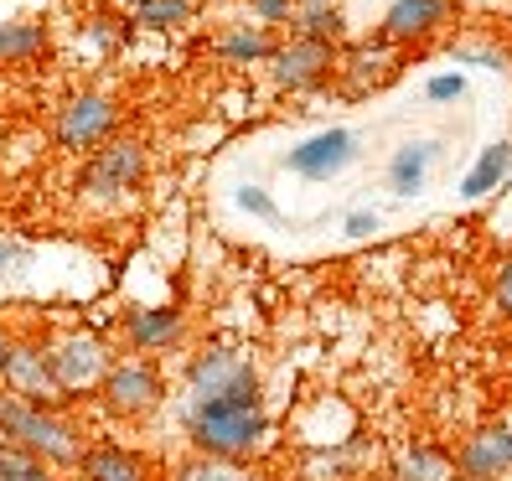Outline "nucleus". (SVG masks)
<instances>
[{
	"instance_id": "nucleus-26",
	"label": "nucleus",
	"mask_w": 512,
	"mask_h": 481,
	"mask_svg": "<svg viewBox=\"0 0 512 481\" xmlns=\"http://www.w3.org/2000/svg\"><path fill=\"white\" fill-rule=\"evenodd\" d=\"M26 259H32V249H26L16 233H0V280L21 275V269H26Z\"/></svg>"
},
{
	"instance_id": "nucleus-7",
	"label": "nucleus",
	"mask_w": 512,
	"mask_h": 481,
	"mask_svg": "<svg viewBox=\"0 0 512 481\" xmlns=\"http://www.w3.org/2000/svg\"><path fill=\"white\" fill-rule=\"evenodd\" d=\"M145 145L140 140H109V145H99L94 156H88V166H83V192L88 197H125V192H135L140 182H145Z\"/></svg>"
},
{
	"instance_id": "nucleus-13",
	"label": "nucleus",
	"mask_w": 512,
	"mask_h": 481,
	"mask_svg": "<svg viewBox=\"0 0 512 481\" xmlns=\"http://www.w3.org/2000/svg\"><path fill=\"white\" fill-rule=\"evenodd\" d=\"M440 26H450V0H394L383 11V42L409 47V42L435 37Z\"/></svg>"
},
{
	"instance_id": "nucleus-25",
	"label": "nucleus",
	"mask_w": 512,
	"mask_h": 481,
	"mask_svg": "<svg viewBox=\"0 0 512 481\" xmlns=\"http://www.w3.org/2000/svg\"><path fill=\"white\" fill-rule=\"evenodd\" d=\"M347 461H352V450H347V445H337V450H316V456L306 461V476H311V481H342Z\"/></svg>"
},
{
	"instance_id": "nucleus-21",
	"label": "nucleus",
	"mask_w": 512,
	"mask_h": 481,
	"mask_svg": "<svg viewBox=\"0 0 512 481\" xmlns=\"http://www.w3.org/2000/svg\"><path fill=\"white\" fill-rule=\"evenodd\" d=\"M171 481H269L249 461H213V456H187L171 471Z\"/></svg>"
},
{
	"instance_id": "nucleus-30",
	"label": "nucleus",
	"mask_w": 512,
	"mask_h": 481,
	"mask_svg": "<svg viewBox=\"0 0 512 481\" xmlns=\"http://www.w3.org/2000/svg\"><path fill=\"white\" fill-rule=\"evenodd\" d=\"M492 295H497V311L512 321V259L497 264V275H492Z\"/></svg>"
},
{
	"instance_id": "nucleus-24",
	"label": "nucleus",
	"mask_w": 512,
	"mask_h": 481,
	"mask_svg": "<svg viewBox=\"0 0 512 481\" xmlns=\"http://www.w3.org/2000/svg\"><path fill=\"white\" fill-rule=\"evenodd\" d=\"M0 481H63L47 461H37V456H26L21 445H11V440H0Z\"/></svg>"
},
{
	"instance_id": "nucleus-4",
	"label": "nucleus",
	"mask_w": 512,
	"mask_h": 481,
	"mask_svg": "<svg viewBox=\"0 0 512 481\" xmlns=\"http://www.w3.org/2000/svg\"><path fill=\"white\" fill-rule=\"evenodd\" d=\"M99 404L109 419L135 425V419H150L166 404V378L150 357H119V363H109V373L99 383Z\"/></svg>"
},
{
	"instance_id": "nucleus-2",
	"label": "nucleus",
	"mask_w": 512,
	"mask_h": 481,
	"mask_svg": "<svg viewBox=\"0 0 512 481\" xmlns=\"http://www.w3.org/2000/svg\"><path fill=\"white\" fill-rule=\"evenodd\" d=\"M0 440L21 445L26 456L47 461L52 471H78L88 435L78 419H68L57 404H32V399H16L0 388Z\"/></svg>"
},
{
	"instance_id": "nucleus-14",
	"label": "nucleus",
	"mask_w": 512,
	"mask_h": 481,
	"mask_svg": "<svg viewBox=\"0 0 512 481\" xmlns=\"http://www.w3.org/2000/svg\"><path fill=\"white\" fill-rule=\"evenodd\" d=\"M83 481H150V466L135 456L130 445H114V440H88L83 461H78Z\"/></svg>"
},
{
	"instance_id": "nucleus-19",
	"label": "nucleus",
	"mask_w": 512,
	"mask_h": 481,
	"mask_svg": "<svg viewBox=\"0 0 512 481\" xmlns=\"http://www.w3.org/2000/svg\"><path fill=\"white\" fill-rule=\"evenodd\" d=\"M290 26H295V37H311V42H331V47H337V37L347 32V16H342L337 0H295Z\"/></svg>"
},
{
	"instance_id": "nucleus-15",
	"label": "nucleus",
	"mask_w": 512,
	"mask_h": 481,
	"mask_svg": "<svg viewBox=\"0 0 512 481\" xmlns=\"http://www.w3.org/2000/svg\"><path fill=\"white\" fill-rule=\"evenodd\" d=\"M435 161H440V140H404L394 156H388V187H394L399 197L425 192Z\"/></svg>"
},
{
	"instance_id": "nucleus-5",
	"label": "nucleus",
	"mask_w": 512,
	"mask_h": 481,
	"mask_svg": "<svg viewBox=\"0 0 512 481\" xmlns=\"http://www.w3.org/2000/svg\"><path fill=\"white\" fill-rule=\"evenodd\" d=\"M47 363H52L57 394L78 399V394H99V383H104L114 357L94 332H63L57 342H47Z\"/></svg>"
},
{
	"instance_id": "nucleus-18",
	"label": "nucleus",
	"mask_w": 512,
	"mask_h": 481,
	"mask_svg": "<svg viewBox=\"0 0 512 481\" xmlns=\"http://www.w3.org/2000/svg\"><path fill=\"white\" fill-rule=\"evenodd\" d=\"M512 176V145L507 140H492V145H481V156L471 161V171L461 176V197H487V192H497L502 182Z\"/></svg>"
},
{
	"instance_id": "nucleus-23",
	"label": "nucleus",
	"mask_w": 512,
	"mask_h": 481,
	"mask_svg": "<svg viewBox=\"0 0 512 481\" xmlns=\"http://www.w3.org/2000/svg\"><path fill=\"white\" fill-rule=\"evenodd\" d=\"M394 57H388V42H368V47H352L347 57V73H352V94H368V83H383Z\"/></svg>"
},
{
	"instance_id": "nucleus-9",
	"label": "nucleus",
	"mask_w": 512,
	"mask_h": 481,
	"mask_svg": "<svg viewBox=\"0 0 512 481\" xmlns=\"http://www.w3.org/2000/svg\"><path fill=\"white\" fill-rule=\"evenodd\" d=\"M357 156H363V135L337 125V130H316L311 140H300L285 156V166L300 182H331V176H342Z\"/></svg>"
},
{
	"instance_id": "nucleus-12",
	"label": "nucleus",
	"mask_w": 512,
	"mask_h": 481,
	"mask_svg": "<svg viewBox=\"0 0 512 481\" xmlns=\"http://www.w3.org/2000/svg\"><path fill=\"white\" fill-rule=\"evenodd\" d=\"M125 342L145 357H161V352H176L187 342V316L176 306H135L125 316Z\"/></svg>"
},
{
	"instance_id": "nucleus-31",
	"label": "nucleus",
	"mask_w": 512,
	"mask_h": 481,
	"mask_svg": "<svg viewBox=\"0 0 512 481\" xmlns=\"http://www.w3.org/2000/svg\"><path fill=\"white\" fill-rule=\"evenodd\" d=\"M342 233H352V238L378 233V213H373V207H352V213L342 218Z\"/></svg>"
},
{
	"instance_id": "nucleus-17",
	"label": "nucleus",
	"mask_w": 512,
	"mask_h": 481,
	"mask_svg": "<svg viewBox=\"0 0 512 481\" xmlns=\"http://www.w3.org/2000/svg\"><path fill=\"white\" fill-rule=\"evenodd\" d=\"M275 37H269V26H223L213 37V52L233 68H249V63H269L275 57Z\"/></svg>"
},
{
	"instance_id": "nucleus-8",
	"label": "nucleus",
	"mask_w": 512,
	"mask_h": 481,
	"mask_svg": "<svg viewBox=\"0 0 512 481\" xmlns=\"http://www.w3.org/2000/svg\"><path fill=\"white\" fill-rule=\"evenodd\" d=\"M337 47L331 42H311V37H290L275 47V57H269V73H275V83L285 88V94H311V88H321L331 73H337Z\"/></svg>"
},
{
	"instance_id": "nucleus-16",
	"label": "nucleus",
	"mask_w": 512,
	"mask_h": 481,
	"mask_svg": "<svg viewBox=\"0 0 512 481\" xmlns=\"http://www.w3.org/2000/svg\"><path fill=\"white\" fill-rule=\"evenodd\" d=\"M388 481H456V461L445 450H435L430 440H414L388 461Z\"/></svg>"
},
{
	"instance_id": "nucleus-27",
	"label": "nucleus",
	"mask_w": 512,
	"mask_h": 481,
	"mask_svg": "<svg viewBox=\"0 0 512 481\" xmlns=\"http://www.w3.org/2000/svg\"><path fill=\"white\" fill-rule=\"evenodd\" d=\"M249 16H254V26H290L295 0H249Z\"/></svg>"
},
{
	"instance_id": "nucleus-1",
	"label": "nucleus",
	"mask_w": 512,
	"mask_h": 481,
	"mask_svg": "<svg viewBox=\"0 0 512 481\" xmlns=\"http://www.w3.org/2000/svg\"><path fill=\"white\" fill-rule=\"evenodd\" d=\"M182 430L192 456L249 461L269 440V414L259 399H202V404H182Z\"/></svg>"
},
{
	"instance_id": "nucleus-28",
	"label": "nucleus",
	"mask_w": 512,
	"mask_h": 481,
	"mask_svg": "<svg viewBox=\"0 0 512 481\" xmlns=\"http://www.w3.org/2000/svg\"><path fill=\"white\" fill-rule=\"evenodd\" d=\"M425 94H430V104H456V99H466V78L461 73H435L425 83Z\"/></svg>"
},
{
	"instance_id": "nucleus-6",
	"label": "nucleus",
	"mask_w": 512,
	"mask_h": 481,
	"mask_svg": "<svg viewBox=\"0 0 512 481\" xmlns=\"http://www.w3.org/2000/svg\"><path fill=\"white\" fill-rule=\"evenodd\" d=\"M114 130H119V104L109 99V94H73L63 109H57V125H52V135H57V145L63 150H99V145H109L114 140Z\"/></svg>"
},
{
	"instance_id": "nucleus-22",
	"label": "nucleus",
	"mask_w": 512,
	"mask_h": 481,
	"mask_svg": "<svg viewBox=\"0 0 512 481\" xmlns=\"http://www.w3.org/2000/svg\"><path fill=\"white\" fill-rule=\"evenodd\" d=\"M42 47H47V26L42 21H6L0 26V68L32 63Z\"/></svg>"
},
{
	"instance_id": "nucleus-34",
	"label": "nucleus",
	"mask_w": 512,
	"mask_h": 481,
	"mask_svg": "<svg viewBox=\"0 0 512 481\" xmlns=\"http://www.w3.org/2000/svg\"><path fill=\"white\" fill-rule=\"evenodd\" d=\"M88 6H99V0H88Z\"/></svg>"
},
{
	"instance_id": "nucleus-33",
	"label": "nucleus",
	"mask_w": 512,
	"mask_h": 481,
	"mask_svg": "<svg viewBox=\"0 0 512 481\" xmlns=\"http://www.w3.org/2000/svg\"><path fill=\"white\" fill-rule=\"evenodd\" d=\"M11 342H16V337L6 332V326H0V368H6V352H11Z\"/></svg>"
},
{
	"instance_id": "nucleus-29",
	"label": "nucleus",
	"mask_w": 512,
	"mask_h": 481,
	"mask_svg": "<svg viewBox=\"0 0 512 481\" xmlns=\"http://www.w3.org/2000/svg\"><path fill=\"white\" fill-rule=\"evenodd\" d=\"M238 202H244V213H254V218H269V223L280 218V207H275V197H269L264 187H244V192H238Z\"/></svg>"
},
{
	"instance_id": "nucleus-10",
	"label": "nucleus",
	"mask_w": 512,
	"mask_h": 481,
	"mask_svg": "<svg viewBox=\"0 0 512 481\" xmlns=\"http://www.w3.org/2000/svg\"><path fill=\"white\" fill-rule=\"evenodd\" d=\"M0 388L16 399H32V404H63V394H57L52 383V363H47V347L42 342H11L6 352V368H0Z\"/></svg>"
},
{
	"instance_id": "nucleus-11",
	"label": "nucleus",
	"mask_w": 512,
	"mask_h": 481,
	"mask_svg": "<svg viewBox=\"0 0 512 481\" xmlns=\"http://www.w3.org/2000/svg\"><path fill=\"white\" fill-rule=\"evenodd\" d=\"M461 481H507L512 476V425H481L476 435L461 440L456 456Z\"/></svg>"
},
{
	"instance_id": "nucleus-20",
	"label": "nucleus",
	"mask_w": 512,
	"mask_h": 481,
	"mask_svg": "<svg viewBox=\"0 0 512 481\" xmlns=\"http://www.w3.org/2000/svg\"><path fill=\"white\" fill-rule=\"evenodd\" d=\"M197 21V0H135L130 26H145V32H182V26Z\"/></svg>"
},
{
	"instance_id": "nucleus-3",
	"label": "nucleus",
	"mask_w": 512,
	"mask_h": 481,
	"mask_svg": "<svg viewBox=\"0 0 512 481\" xmlns=\"http://www.w3.org/2000/svg\"><path fill=\"white\" fill-rule=\"evenodd\" d=\"M202 399H259V368L238 347H202L182 368V404Z\"/></svg>"
},
{
	"instance_id": "nucleus-32",
	"label": "nucleus",
	"mask_w": 512,
	"mask_h": 481,
	"mask_svg": "<svg viewBox=\"0 0 512 481\" xmlns=\"http://www.w3.org/2000/svg\"><path fill=\"white\" fill-rule=\"evenodd\" d=\"M456 63H487V68H507V52L481 42V47H461V52H456Z\"/></svg>"
}]
</instances>
